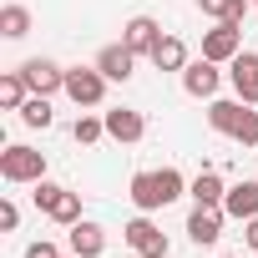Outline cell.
Wrapping results in <instances>:
<instances>
[{
	"label": "cell",
	"mask_w": 258,
	"mask_h": 258,
	"mask_svg": "<svg viewBox=\"0 0 258 258\" xmlns=\"http://www.w3.org/2000/svg\"><path fill=\"white\" fill-rule=\"evenodd\" d=\"M187 192V177L177 167H157V172H132V182H126V198H132L137 213H157L167 203H177Z\"/></svg>",
	"instance_id": "6da1fadb"
},
{
	"label": "cell",
	"mask_w": 258,
	"mask_h": 258,
	"mask_svg": "<svg viewBox=\"0 0 258 258\" xmlns=\"http://www.w3.org/2000/svg\"><path fill=\"white\" fill-rule=\"evenodd\" d=\"M0 177H6L11 187H36L41 177H46V152H36V147H26V142H11L6 152H0Z\"/></svg>",
	"instance_id": "7a4b0ae2"
},
{
	"label": "cell",
	"mask_w": 258,
	"mask_h": 258,
	"mask_svg": "<svg viewBox=\"0 0 258 258\" xmlns=\"http://www.w3.org/2000/svg\"><path fill=\"white\" fill-rule=\"evenodd\" d=\"M31 203L51 218V223H61V228H71V223H81V192H71V187H61V182H36V192H31Z\"/></svg>",
	"instance_id": "3957f363"
},
{
	"label": "cell",
	"mask_w": 258,
	"mask_h": 258,
	"mask_svg": "<svg viewBox=\"0 0 258 258\" xmlns=\"http://www.w3.org/2000/svg\"><path fill=\"white\" fill-rule=\"evenodd\" d=\"M243 21H213V31H203V56L208 61H218V66H228L238 51H243V31H238Z\"/></svg>",
	"instance_id": "277c9868"
},
{
	"label": "cell",
	"mask_w": 258,
	"mask_h": 258,
	"mask_svg": "<svg viewBox=\"0 0 258 258\" xmlns=\"http://www.w3.org/2000/svg\"><path fill=\"white\" fill-rule=\"evenodd\" d=\"M66 96H71L76 106H101V101H106V76H101L96 66H71V71H66Z\"/></svg>",
	"instance_id": "5b68a950"
},
{
	"label": "cell",
	"mask_w": 258,
	"mask_h": 258,
	"mask_svg": "<svg viewBox=\"0 0 258 258\" xmlns=\"http://www.w3.org/2000/svg\"><path fill=\"white\" fill-rule=\"evenodd\" d=\"M121 238L132 243V253H142V258H167V233H162L147 213L126 223V228H121Z\"/></svg>",
	"instance_id": "8992f818"
},
{
	"label": "cell",
	"mask_w": 258,
	"mask_h": 258,
	"mask_svg": "<svg viewBox=\"0 0 258 258\" xmlns=\"http://www.w3.org/2000/svg\"><path fill=\"white\" fill-rule=\"evenodd\" d=\"M16 71L26 76V86H31L36 96H56V91H66V71H61L56 61H46V56H31V61H21Z\"/></svg>",
	"instance_id": "52a82bcc"
},
{
	"label": "cell",
	"mask_w": 258,
	"mask_h": 258,
	"mask_svg": "<svg viewBox=\"0 0 258 258\" xmlns=\"http://www.w3.org/2000/svg\"><path fill=\"white\" fill-rule=\"evenodd\" d=\"M218 86H223V71H218V61H208V56L187 61V71H182V91H187V96H198V101H213V96H218Z\"/></svg>",
	"instance_id": "ba28073f"
},
{
	"label": "cell",
	"mask_w": 258,
	"mask_h": 258,
	"mask_svg": "<svg viewBox=\"0 0 258 258\" xmlns=\"http://www.w3.org/2000/svg\"><path fill=\"white\" fill-rule=\"evenodd\" d=\"M106 81H132V71H137V51L126 46V41H111V46H101L96 51V61H91Z\"/></svg>",
	"instance_id": "9c48e42d"
},
{
	"label": "cell",
	"mask_w": 258,
	"mask_h": 258,
	"mask_svg": "<svg viewBox=\"0 0 258 258\" xmlns=\"http://www.w3.org/2000/svg\"><path fill=\"white\" fill-rule=\"evenodd\" d=\"M101 116H106V137H111V142H126V147H132V142L147 137V116H142L137 106H111V111H101Z\"/></svg>",
	"instance_id": "30bf717a"
},
{
	"label": "cell",
	"mask_w": 258,
	"mask_h": 258,
	"mask_svg": "<svg viewBox=\"0 0 258 258\" xmlns=\"http://www.w3.org/2000/svg\"><path fill=\"white\" fill-rule=\"evenodd\" d=\"M223 223H228L223 208H203V203H192V213H187V238H192L198 248H213V243L223 238Z\"/></svg>",
	"instance_id": "8fae6325"
},
{
	"label": "cell",
	"mask_w": 258,
	"mask_h": 258,
	"mask_svg": "<svg viewBox=\"0 0 258 258\" xmlns=\"http://www.w3.org/2000/svg\"><path fill=\"white\" fill-rule=\"evenodd\" d=\"M228 81H233L238 101L258 106V56H253V51H238V56L228 61Z\"/></svg>",
	"instance_id": "7c38bea8"
},
{
	"label": "cell",
	"mask_w": 258,
	"mask_h": 258,
	"mask_svg": "<svg viewBox=\"0 0 258 258\" xmlns=\"http://www.w3.org/2000/svg\"><path fill=\"white\" fill-rule=\"evenodd\" d=\"M66 233H71L66 243H71V253H76V258H101V253H106V228H101V223L81 218V223H71Z\"/></svg>",
	"instance_id": "4fadbf2b"
},
{
	"label": "cell",
	"mask_w": 258,
	"mask_h": 258,
	"mask_svg": "<svg viewBox=\"0 0 258 258\" xmlns=\"http://www.w3.org/2000/svg\"><path fill=\"white\" fill-rule=\"evenodd\" d=\"M223 213H228V218H238V223L258 218V177L233 182V187H228V198H223Z\"/></svg>",
	"instance_id": "5bb4252c"
},
{
	"label": "cell",
	"mask_w": 258,
	"mask_h": 258,
	"mask_svg": "<svg viewBox=\"0 0 258 258\" xmlns=\"http://www.w3.org/2000/svg\"><path fill=\"white\" fill-rule=\"evenodd\" d=\"M121 41H126V46H132L137 56H152V46L162 41V26H157L152 16H132V21H126V26H121Z\"/></svg>",
	"instance_id": "9a60e30c"
},
{
	"label": "cell",
	"mask_w": 258,
	"mask_h": 258,
	"mask_svg": "<svg viewBox=\"0 0 258 258\" xmlns=\"http://www.w3.org/2000/svg\"><path fill=\"white\" fill-rule=\"evenodd\" d=\"M157 71H187V46H182V36H172V31H162V41L152 46V56H147Z\"/></svg>",
	"instance_id": "2e32d148"
},
{
	"label": "cell",
	"mask_w": 258,
	"mask_h": 258,
	"mask_svg": "<svg viewBox=\"0 0 258 258\" xmlns=\"http://www.w3.org/2000/svg\"><path fill=\"white\" fill-rule=\"evenodd\" d=\"M187 198H192V203H203V208H223V198H228V182H223L213 167H203V172L187 182Z\"/></svg>",
	"instance_id": "e0dca14e"
},
{
	"label": "cell",
	"mask_w": 258,
	"mask_h": 258,
	"mask_svg": "<svg viewBox=\"0 0 258 258\" xmlns=\"http://www.w3.org/2000/svg\"><path fill=\"white\" fill-rule=\"evenodd\" d=\"M243 111H248V101H208V126L223 132V137H233V126L243 121Z\"/></svg>",
	"instance_id": "ac0fdd59"
},
{
	"label": "cell",
	"mask_w": 258,
	"mask_h": 258,
	"mask_svg": "<svg viewBox=\"0 0 258 258\" xmlns=\"http://www.w3.org/2000/svg\"><path fill=\"white\" fill-rule=\"evenodd\" d=\"M26 101H31L26 76H21V71H6V76H0V106H6V111H21Z\"/></svg>",
	"instance_id": "d6986e66"
},
{
	"label": "cell",
	"mask_w": 258,
	"mask_h": 258,
	"mask_svg": "<svg viewBox=\"0 0 258 258\" xmlns=\"http://www.w3.org/2000/svg\"><path fill=\"white\" fill-rule=\"evenodd\" d=\"M198 11L208 21H243L253 11V0H198Z\"/></svg>",
	"instance_id": "ffe728a7"
},
{
	"label": "cell",
	"mask_w": 258,
	"mask_h": 258,
	"mask_svg": "<svg viewBox=\"0 0 258 258\" xmlns=\"http://www.w3.org/2000/svg\"><path fill=\"white\" fill-rule=\"evenodd\" d=\"M0 36H6V41L31 36V11L26 6H0Z\"/></svg>",
	"instance_id": "44dd1931"
},
{
	"label": "cell",
	"mask_w": 258,
	"mask_h": 258,
	"mask_svg": "<svg viewBox=\"0 0 258 258\" xmlns=\"http://www.w3.org/2000/svg\"><path fill=\"white\" fill-rule=\"evenodd\" d=\"M21 121H26V126H36V132H46V126L56 121V111H51V96H36V91H31V101L21 106Z\"/></svg>",
	"instance_id": "7402d4cb"
},
{
	"label": "cell",
	"mask_w": 258,
	"mask_h": 258,
	"mask_svg": "<svg viewBox=\"0 0 258 258\" xmlns=\"http://www.w3.org/2000/svg\"><path fill=\"white\" fill-rule=\"evenodd\" d=\"M71 137H76L81 147L101 142V137H106V116H91V111H81V116H76V126H71Z\"/></svg>",
	"instance_id": "603a6c76"
},
{
	"label": "cell",
	"mask_w": 258,
	"mask_h": 258,
	"mask_svg": "<svg viewBox=\"0 0 258 258\" xmlns=\"http://www.w3.org/2000/svg\"><path fill=\"white\" fill-rule=\"evenodd\" d=\"M233 142H243V147H258V111H253V106H248V111H243V121L233 126Z\"/></svg>",
	"instance_id": "cb8c5ba5"
},
{
	"label": "cell",
	"mask_w": 258,
	"mask_h": 258,
	"mask_svg": "<svg viewBox=\"0 0 258 258\" xmlns=\"http://www.w3.org/2000/svg\"><path fill=\"white\" fill-rule=\"evenodd\" d=\"M0 228H6V233H16V228H21V208H16L11 198L0 203Z\"/></svg>",
	"instance_id": "d4e9b609"
},
{
	"label": "cell",
	"mask_w": 258,
	"mask_h": 258,
	"mask_svg": "<svg viewBox=\"0 0 258 258\" xmlns=\"http://www.w3.org/2000/svg\"><path fill=\"white\" fill-rule=\"evenodd\" d=\"M26 258H66V253H61L51 238H41V243H31V248H26Z\"/></svg>",
	"instance_id": "484cf974"
},
{
	"label": "cell",
	"mask_w": 258,
	"mask_h": 258,
	"mask_svg": "<svg viewBox=\"0 0 258 258\" xmlns=\"http://www.w3.org/2000/svg\"><path fill=\"white\" fill-rule=\"evenodd\" d=\"M243 243L258 253V218H248V223H243Z\"/></svg>",
	"instance_id": "4316f807"
},
{
	"label": "cell",
	"mask_w": 258,
	"mask_h": 258,
	"mask_svg": "<svg viewBox=\"0 0 258 258\" xmlns=\"http://www.w3.org/2000/svg\"><path fill=\"white\" fill-rule=\"evenodd\" d=\"M253 11H258V0H253Z\"/></svg>",
	"instance_id": "83f0119b"
},
{
	"label": "cell",
	"mask_w": 258,
	"mask_h": 258,
	"mask_svg": "<svg viewBox=\"0 0 258 258\" xmlns=\"http://www.w3.org/2000/svg\"><path fill=\"white\" fill-rule=\"evenodd\" d=\"M223 258H233V253H223Z\"/></svg>",
	"instance_id": "f1b7e54d"
},
{
	"label": "cell",
	"mask_w": 258,
	"mask_h": 258,
	"mask_svg": "<svg viewBox=\"0 0 258 258\" xmlns=\"http://www.w3.org/2000/svg\"><path fill=\"white\" fill-rule=\"evenodd\" d=\"M66 258H76V253H66Z\"/></svg>",
	"instance_id": "f546056e"
},
{
	"label": "cell",
	"mask_w": 258,
	"mask_h": 258,
	"mask_svg": "<svg viewBox=\"0 0 258 258\" xmlns=\"http://www.w3.org/2000/svg\"><path fill=\"white\" fill-rule=\"evenodd\" d=\"M253 258H258V253H253Z\"/></svg>",
	"instance_id": "4dcf8cb0"
}]
</instances>
